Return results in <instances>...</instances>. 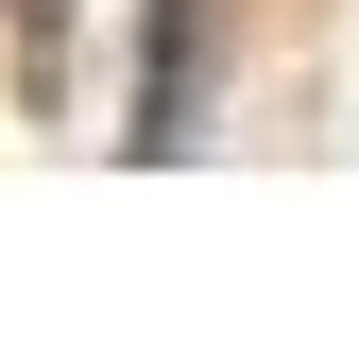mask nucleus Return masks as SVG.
Instances as JSON below:
<instances>
[{
    "instance_id": "f257e3e1",
    "label": "nucleus",
    "mask_w": 359,
    "mask_h": 359,
    "mask_svg": "<svg viewBox=\"0 0 359 359\" xmlns=\"http://www.w3.org/2000/svg\"><path fill=\"white\" fill-rule=\"evenodd\" d=\"M189 103H205V0H154V69H137V154L189 137Z\"/></svg>"
}]
</instances>
